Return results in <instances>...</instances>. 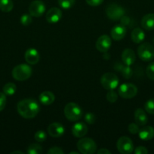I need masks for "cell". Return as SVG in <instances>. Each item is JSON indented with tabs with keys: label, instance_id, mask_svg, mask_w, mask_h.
<instances>
[{
	"label": "cell",
	"instance_id": "5",
	"mask_svg": "<svg viewBox=\"0 0 154 154\" xmlns=\"http://www.w3.org/2000/svg\"><path fill=\"white\" fill-rule=\"evenodd\" d=\"M137 54L143 61H151L154 59V47L147 42L141 44L137 48Z\"/></svg>",
	"mask_w": 154,
	"mask_h": 154
},
{
	"label": "cell",
	"instance_id": "31",
	"mask_svg": "<svg viewBox=\"0 0 154 154\" xmlns=\"http://www.w3.org/2000/svg\"><path fill=\"white\" fill-rule=\"evenodd\" d=\"M146 73L149 79L154 81V62L148 65L146 69Z\"/></svg>",
	"mask_w": 154,
	"mask_h": 154
},
{
	"label": "cell",
	"instance_id": "30",
	"mask_svg": "<svg viewBox=\"0 0 154 154\" xmlns=\"http://www.w3.org/2000/svg\"><path fill=\"white\" fill-rule=\"evenodd\" d=\"M106 98H107V100L109 102H110V103H114V102H116V100H117L118 95L116 92L113 91V90H111L107 93Z\"/></svg>",
	"mask_w": 154,
	"mask_h": 154
},
{
	"label": "cell",
	"instance_id": "1",
	"mask_svg": "<svg viewBox=\"0 0 154 154\" xmlns=\"http://www.w3.org/2000/svg\"><path fill=\"white\" fill-rule=\"evenodd\" d=\"M18 112L25 119H33L39 114L40 107L38 102L33 99H24L17 105Z\"/></svg>",
	"mask_w": 154,
	"mask_h": 154
},
{
	"label": "cell",
	"instance_id": "35",
	"mask_svg": "<svg viewBox=\"0 0 154 154\" xmlns=\"http://www.w3.org/2000/svg\"><path fill=\"white\" fill-rule=\"evenodd\" d=\"M85 120L89 124H93L95 121V117L91 113H88L85 116Z\"/></svg>",
	"mask_w": 154,
	"mask_h": 154
},
{
	"label": "cell",
	"instance_id": "12",
	"mask_svg": "<svg viewBox=\"0 0 154 154\" xmlns=\"http://www.w3.org/2000/svg\"><path fill=\"white\" fill-rule=\"evenodd\" d=\"M62 17V11L58 8H51L47 11L46 20L49 23H57Z\"/></svg>",
	"mask_w": 154,
	"mask_h": 154
},
{
	"label": "cell",
	"instance_id": "15",
	"mask_svg": "<svg viewBox=\"0 0 154 154\" xmlns=\"http://www.w3.org/2000/svg\"><path fill=\"white\" fill-rule=\"evenodd\" d=\"M88 132V126L83 123H76L72 126V133L75 138H83Z\"/></svg>",
	"mask_w": 154,
	"mask_h": 154
},
{
	"label": "cell",
	"instance_id": "32",
	"mask_svg": "<svg viewBox=\"0 0 154 154\" xmlns=\"http://www.w3.org/2000/svg\"><path fill=\"white\" fill-rule=\"evenodd\" d=\"M33 21L32 19V16L30 14H24L21 16V23L23 26H29Z\"/></svg>",
	"mask_w": 154,
	"mask_h": 154
},
{
	"label": "cell",
	"instance_id": "27",
	"mask_svg": "<svg viewBox=\"0 0 154 154\" xmlns=\"http://www.w3.org/2000/svg\"><path fill=\"white\" fill-rule=\"evenodd\" d=\"M75 0H58V5L63 9H69L74 5Z\"/></svg>",
	"mask_w": 154,
	"mask_h": 154
},
{
	"label": "cell",
	"instance_id": "7",
	"mask_svg": "<svg viewBox=\"0 0 154 154\" xmlns=\"http://www.w3.org/2000/svg\"><path fill=\"white\" fill-rule=\"evenodd\" d=\"M106 14L112 20H119L125 14V9L116 3H111L106 8Z\"/></svg>",
	"mask_w": 154,
	"mask_h": 154
},
{
	"label": "cell",
	"instance_id": "36",
	"mask_svg": "<svg viewBox=\"0 0 154 154\" xmlns=\"http://www.w3.org/2000/svg\"><path fill=\"white\" fill-rule=\"evenodd\" d=\"M48 154H63V151L60 147H54L49 149V150L48 151Z\"/></svg>",
	"mask_w": 154,
	"mask_h": 154
},
{
	"label": "cell",
	"instance_id": "39",
	"mask_svg": "<svg viewBox=\"0 0 154 154\" xmlns=\"http://www.w3.org/2000/svg\"><path fill=\"white\" fill-rule=\"evenodd\" d=\"M97 153H98V154H110L111 153V152H110V150H107V149L102 148V149H101V150H98Z\"/></svg>",
	"mask_w": 154,
	"mask_h": 154
},
{
	"label": "cell",
	"instance_id": "21",
	"mask_svg": "<svg viewBox=\"0 0 154 154\" xmlns=\"http://www.w3.org/2000/svg\"><path fill=\"white\" fill-rule=\"evenodd\" d=\"M39 99L44 105H49L54 102L55 96L54 93L50 91H44L39 95Z\"/></svg>",
	"mask_w": 154,
	"mask_h": 154
},
{
	"label": "cell",
	"instance_id": "6",
	"mask_svg": "<svg viewBox=\"0 0 154 154\" xmlns=\"http://www.w3.org/2000/svg\"><path fill=\"white\" fill-rule=\"evenodd\" d=\"M119 80L115 74L107 72L103 75L101 78V84L104 89L107 90H114L118 87Z\"/></svg>",
	"mask_w": 154,
	"mask_h": 154
},
{
	"label": "cell",
	"instance_id": "17",
	"mask_svg": "<svg viewBox=\"0 0 154 154\" xmlns=\"http://www.w3.org/2000/svg\"><path fill=\"white\" fill-rule=\"evenodd\" d=\"M111 37L115 41H120L126 35V29L123 25L115 26L110 32Z\"/></svg>",
	"mask_w": 154,
	"mask_h": 154
},
{
	"label": "cell",
	"instance_id": "11",
	"mask_svg": "<svg viewBox=\"0 0 154 154\" xmlns=\"http://www.w3.org/2000/svg\"><path fill=\"white\" fill-rule=\"evenodd\" d=\"M112 45L111 38L107 35L100 36L96 42V48L101 53H107Z\"/></svg>",
	"mask_w": 154,
	"mask_h": 154
},
{
	"label": "cell",
	"instance_id": "8",
	"mask_svg": "<svg viewBox=\"0 0 154 154\" xmlns=\"http://www.w3.org/2000/svg\"><path fill=\"white\" fill-rule=\"evenodd\" d=\"M118 151L122 154H130L134 150V145L131 138L122 136L119 138L116 144Z\"/></svg>",
	"mask_w": 154,
	"mask_h": 154
},
{
	"label": "cell",
	"instance_id": "37",
	"mask_svg": "<svg viewBox=\"0 0 154 154\" xmlns=\"http://www.w3.org/2000/svg\"><path fill=\"white\" fill-rule=\"evenodd\" d=\"M134 153L135 154H147L148 150L147 149L143 146H139V147H136L134 150Z\"/></svg>",
	"mask_w": 154,
	"mask_h": 154
},
{
	"label": "cell",
	"instance_id": "9",
	"mask_svg": "<svg viewBox=\"0 0 154 154\" xmlns=\"http://www.w3.org/2000/svg\"><path fill=\"white\" fill-rule=\"evenodd\" d=\"M119 95L123 99H132L137 95V88L133 84H123L119 86Z\"/></svg>",
	"mask_w": 154,
	"mask_h": 154
},
{
	"label": "cell",
	"instance_id": "16",
	"mask_svg": "<svg viewBox=\"0 0 154 154\" xmlns=\"http://www.w3.org/2000/svg\"><path fill=\"white\" fill-rule=\"evenodd\" d=\"M122 62L126 66H131L134 63L136 60V56L134 51L130 48H127L123 51L122 54Z\"/></svg>",
	"mask_w": 154,
	"mask_h": 154
},
{
	"label": "cell",
	"instance_id": "22",
	"mask_svg": "<svg viewBox=\"0 0 154 154\" xmlns=\"http://www.w3.org/2000/svg\"><path fill=\"white\" fill-rule=\"evenodd\" d=\"M131 38L134 43L140 44L144 40L145 33L140 28H135L131 32Z\"/></svg>",
	"mask_w": 154,
	"mask_h": 154
},
{
	"label": "cell",
	"instance_id": "20",
	"mask_svg": "<svg viewBox=\"0 0 154 154\" xmlns=\"http://www.w3.org/2000/svg\"><path fill=\"white\" fill-rule=\"evenodd\" d=\"M134 120L138 126H145L148 122L147 116L142 108H137L134 112Z\"/></svg>",
	"mask_w": 154,
	"mask_h": 154
},
{
	"label": "cell",
	"instance_id": "18",
	"mask_svg": "<svg viewBox=\"0 0 154 154\" xmlns=\"http://www.w3.org/2000/svg\"><path fill=\"white\" fill-rule=\"evenodd\" d=\"M138 135L143 141H149L154 138V128L150 126H143L139 130Z\"/></svg>",
	"mask_w": 154,
	"mask_h": 154
},
{
	"label": "cell",
	"instance_id": "3",
	"mask_svg": "<svg viewBox=\"0 0 154 154\" xmlns=\"http://www.w3.org/2000/svg\"><path fill=\"white\" fill-rule=\"evenodd\" d=\"M32 75V69L27 64H20L12 70V77L16 81H23L29 79Z\"/></svg>",
	"mask_w": 154,
	"mask_h": 154
},
{
	"label": "cell",
	"instance_id": "38",
	"mask_svg": "<svg viewBox=\"0 0 154 154\" xmlns=\"http://www.w3.org/2000/svg\"><path fill=\"white\" fill-rule=\"evenodd\" d=\"M85 2L89 5L95 7V6H98L101 4H102L104 0H85Z\"/></svg>",
	"mask_w": 154,
	"mask_h": 154
},
{
	"label": "cell",
	"instance_id": "24",
	"mask_svg": "<svg viewBox=\"0 0 154 154\" xmlns=\"http://www.w3.org/2000/svg\"><path fill=\"white\" fill-rule=\"evenodd\" d=\"M12 0H0V10L3 12H10L13 9Z\"/></svg>",
	"mask_w": 154,
	"mask_h": 154
},
{
	"label": "cell",
	"instance_id": "19",
	"mask_svg": "<svg viewBox=\"0 0 154 154\" xmlns=\"http://www.w3.org/2000/svg\"><path fill=\"white\" fill-rule=\"evenodd\" d=\"M141 26L144 29L150 31L154 29V14H147L141 20Z\"/></svg>",
	"mask_w": 154,
	"mask_h": 154
},
{
	"label": "cell",
	"instance_id": "41",
	"mask_svg": "<svg viewBox=\"0 0 154 154\" xmlns=\"http://www.w3.org/2000/svg\"><path fill=\"white\" fill-rule=\"evenodd\" d=\"M69 154H72V153H75V154H79L78 152H76V151H71V152H69Z\"/></svg>",
	"mask_w": 154,
	"mask_h": 154
},
{
	"label": "cell",
	"instance_id": "26",
	"mask_svg": "<svg viewBox=\"0 0 154 154\" xmlns=\"http://www.w3.org/2000/svg\"><path fill=\"white\" fill-rule=\"evenodd\" d=\"M27 153L28 154H40L42 153V149L39 144H31L27 148Z\"/></svg>",
	"mask_w": 154,
	"mask_h": 154
},
{
	"label": "cell",
	"instance_id": "34",
	"mask_svg": "<svg viewBox=\"0 0 154 154\" xmlns=\"http://www.w3.org/2000/svg\"><path fill=\"white\" fill-rule=\"evenodd\" d=\"M6 105V95L4 93H0V111H3Z\"/></svg>",
	"mask_w": 154,
	"mask_h": 154
},
{
	"label": "cell",
	"instance_id": "13",
	"mask_svg": "<svg viewBox=\"0 0 154 154\" xmlns=\"http://www.w3.org/2000/svg\"><path fill=\"white\" fill-rule=\"evenodd\" d=\"M65 132L63 125L60 123H52L48 126V132L53 138H59L62 136Z\"/></svg>",
	"mask_w": 154,
	"mask_h": 154
},
{
	"label": "cell",
	"instance_id": "2",
	"mask_svg": "<svg viewBox=\"0 0 154 154\" xmlns=\"http://www.w3.org/2000/svg\"><path fill=\"white\" fill-rule=\"evenodd\" d=\"M64 115L68 120L72 122L77 121L82 117V110L79 105L74 102L66 104L63 109Z\"/></svg>",
	"mask_w": 154,
	"mask_h": 154
},
{
	"label": "cell",
	"instance_id": "25",
	"mask_svg": "<svg viewBox=\"0 0 154 154\" xmlns=\"http://www.w3.org/2000/svg\"><path fill=\"white\" fill-rule=\"evenodd\" d=\"M17 87L14 83H8L3 87V93L6 96H13L16 93Z\"/></svg>",
	"mask_w": 154,
	"mask_h": 154
},
{
	"label": "cell",
	"instance_id": "10",
	"mask_svg": "<svg viewBox=\"0 0 154 154\" xmlns=\"http://www.w3.org/2000/svg\"><path fill=\"white\" fill-rule=\"evenodd\" d=\"M45 11V5L41 0H35L32 2L29 6V12L31 16L39 17Z\"/></svg>",
	"mask_w": 154,
	"mask_h": 154
},
{
	"label": "cell",
	"instance_id": "4",
	"mask_svg": "<svg viewBox=\"0 0 154 154\" xmlns=\"http://www.w3.org/2000/svg\"><path fill=\"white\" fill-rule=\"evenodd\" d=\"M77 148L82 154H93L97 150V144L90 138H82L77 142Z\"/></svg>",
	"mask_w": 154,
	"mask_h": 154
},
{
	"label": "cell",
	"instance_id": "23",
	"mask_svg": "<svg viewBox=\"0 0 154 154\" xmlns=\"http://www.w3.org/2000/svg\"><path fill=\"white\" fill-rule=\"evenodd\" d=\"M115 69L119 72H121L122 76L126 79H129L132 76V69L129 66H122L121 63H117L115 66Z\"/></svg>",
	"mask_w": 154,
	"mask_h": 154
},
{
	"label": "cell",
	"instance_id": "33",
	"mask_svg": "<svg viewBox=\"0 0 154 154\" xmlns=\"http://www.w3.org/2000/svg\"><path fill=\"white\" fill-rule=\"evenodd\" d=\"M139 126L137 124V123H131L128 125V131H129L130 133L131 134H137L139 132Z\"/></svg>",
	"mask_w": 154,
	"mask_h": 154
},
{
	"label": "cell",
	"instance_id": "14",
	"mask_svg": "<svg viewBox=\"0 0 154 154\" xmlns=\"http://www.w3.org/2000/svg\"><path fill=\"white\" fill-rule=\"evenodd\" d=\"M25 60L28 64L30 65H35L37 64L40 59V56H39V52L37 50L34 49V48H30L27 50L25 53Z\"/></svg>",
	"mask_w": 154,
	"mask_h": 154
},
{
	"label": "cell",
	"instance_id": "29",
	"mask_svg": "<svg viewBox=\"0 0 154 154\" xmlns=\"http://www.w3.org/2000/svg\"><path fill=\"white\" fill-rule=\"evenodd\" d=\"M46 133L42 130H39L35 133L34 138L37 142H43L46 139Z\"/></svg>",
	"mask_w": 154,
	"mask_h": 154
},
{
	"label": "cell",
	"instance_id": "40",
	"mask_svg": "<svg viewBox=\"0 0 154 154\" xmlns=\"http://www.w3.org/2000/svg\"><path fill=\"white\" fill-rule=\"evenodd\" d=\"M14 153H20V154H24V152H21V151H14V152H11V154H14Z\"/></svg>",
	"mask_w": 154,
	"mask_h": 154
},
{
	"label": "cell",
	"instance_id": "28",
	"mask_svg": "<svg viewBox=\"0 0 154 154\" xmlns=\"http://www.w3.org/2000/svg\"><path fill=\"white\" fill-rule=\"evenodd\" d=\"M145 111L149 114H154V99H150L145 103Z\"/></svg>",
	"mask_w": 154,
	"mask_h": 154
}]
</instances>
